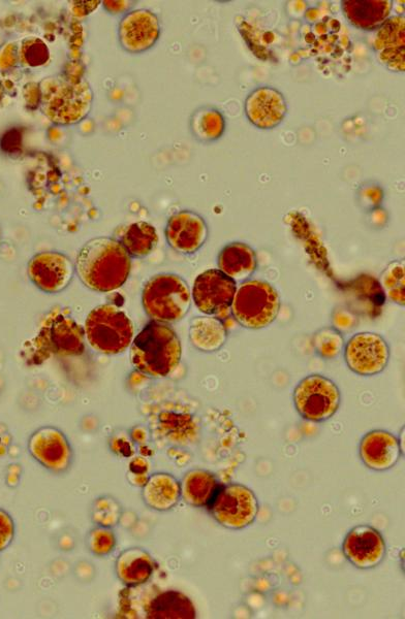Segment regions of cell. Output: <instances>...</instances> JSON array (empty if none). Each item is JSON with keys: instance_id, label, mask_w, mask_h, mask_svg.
I'll return each mask as SVG.
<instances>
[{"instance_id": "obj_1", "label": "cell", "mask_w": 405, "mask_h": 619, "mask_svg": "<svg viewBox=\"0 0 405 619\" xmlns=\"http://www.w3.org/2000/svg\"><path fill=\"white\" fill-rule=\"evenodd\" d=\"M130 254L122 244L103 237L87 242L77 256L76 270L82 283L93 291L110 292L129 279Z\"/></svg>"}, {"instance_id": "obj_2", "label": "cell", "mask_w": 405, "mask_h": 619, "mask_svg": "<svg viewBox=\"0 0 405 619\" xmlns=\"http://www.w3.org/2000/svg\"><path fill=\"white\" fill-rule=\"evenodd\" d=\"M40 106L48 120L56 125H74L83 121L93 105V91L80 77L59 74L39 85Z\"/></svg>"}, {"instance_id": "obj_3", "label": "cell", "mask_w": 405, "mask_h": 619, "mask_svg": "<svg viewBox=\"0 0 405 619\" xmlns=\"http://www.w3.org/2000/svg\"><path fill=\"white\" fill-rule=\"evenodd\" d=\"M181 342L167 323L149 322L136 337L131 349V361L140 373L163 378L170 375L181 361Z\"/></svg>"}, {"instance_id": "obj_4", "label": "cell", "mask_w": 405, "mask_h": 619, "mask_svg": "<svg viewBox=\"0 0 405 619\" xmlns=\"http://www.w3.org/2000/svg\"><path fill=\"white\" fill-rule=\"evenodd\" d=\"M147 315L154 321L175 323L189 313L192 293L188 283L175 274H161L151 278L142 293Z\"/></svg>"}, {"instance_id": "obj_5", "label": "cell", "mask_w": 405, "mask_h": 619, "mask_svg": "<svg viewBox=\"0 0 405 619\" xmlns=\"http://www.w3.org/2000/svg\"><path fill=\"white\" fill-rule=\"evenodd\" d=\"M280 306L278 292L270 283L247 280L237 287L231 311L242 328L262 330L276 320Z\"/></svg>"}, {"instance_id": "obj_6", "label": "cell", "mask_w": 405, "mask_h": 619, "mask_svg": "<svg viewBox=\"0 0 405 619\" xmlns=\"http://www.w3.org/2000/svg\"><path fill=\"white\" fill-rule=\"evenodd\" d=\"M85 336L90 346L104 354L127 350L134 339V325L129 316L112 305L92 310L85 323Z\"/></svg>"}, {"instance_id": "obj_7", "label": "cell", "mask_w": 405, "mask_h": 619, "mask_svg": "<svg viewBox=\"0 0 405 619\" xmlns=\"http://www.w3.org/2000/svg\"><path fill=\"white\" fill-rule=\"evenodd\" d=\"M222 527L242 530L251 526L259 513V502L248 487L231 483L222 485L207 508Z\"/></svg>"}, {"instance_id": "obj_8", "label": "cell", "mask_w": 405, "mask_h": 619, "mask_svg": "<svg viewBox=\"0 0 405 619\" xmlns=\"http://www.w3.org/2000/svg\"><path fill=\"white\" fill-rule=\"evenodd\" d=\"M341 396L337 385L329 378L313 374L302 379L294 390V405L306 420L322 422L335 415Z\"/></svg>"}, {"instance_id": "obj_9", "label": "cell", "mask_w": 405, "mask_h": 619, "mask_svg": "<svg viewBox=\"0 0 405 619\" xmlns=\"http://www.w3.org/2000/svg\"><path fill=\"white\" fill-rule=\"evenodd\" d=\"M348 368L359 376H376L388 366L390 347L379 334L364 332L353 336L344 349Z\"/></svg>"}, {"instance_id": "obj_10", "label": "cell", "mask_w": 405, "mask_h": 619, "mask_svg": "<svg viewBox=\"0 0 405 619\" xmlns=\"http://www.w3.org/2000/svg\"><path fill=\"white\" fill-rule=\"evenodd\" d=\"M237 283L220 270H208L195 281L192 299L200 312L220 316L231 309Z\"/></svg>"}, {"instance_id": "obj_11", "label": "cell", "mask_w": 405, "mask_h": 619, "mask_svg": "<svg viewBox=\"0 0 405 619\" xmlns=\"http://www.w3.org/2000/svg\"><path fill=\"white\" fill-rule=\"evenodd\" d=\"M161 37V23L157 15L139 9L124 15L118 25V40L121 48L131 54L150 50Z\"/></svg>"}, {"instance_id": "obj_12", "label": "cell", "mask_w": 405, "mask_h": 619, "mask_svg": "<svg viewBox=\"0 0 405 619\" xmlns=\"http://www.w3.org/2000/svg\"><path fill=\"white\" fill-rule=\"evenodd\" d=\"M71 259L59 252H41L30 259L27 274L31 282L47 293L65 290L74 276Z\"/></svg>"}, {"instance_id": "obj_13", "label": "cell", "mask_w": 405, "mask_h": 619, "mask_svg": "<svg viewBox=\"0 0 405 619\" xmlns=\"http://www.w3.org/2000/svg\"><path fill=\"white\" fill-rule=\"evenodd\" d=\"M285 95L270 86H261L248 94L244 103L247 120L255 127L270 130L282 124L288 114Z\"/></svg>"}, {"instance_id": "obj_14", "label": "cell", "mask_w": 405, "mask_h": 619, "mask_svg": "<svg viewBox=\"0 0 405 619\" xmlns=\"http://www.w3.org/2000/svg\"><path fill=\"white\" fill-rule=\"evenodd\" d=\"M208 234V225L204 218L189 210L173 214L166 227V238L170 247L185 255L199 251L206 243Z\"/></svg>"}, {"instance_id": "obj_15", "label": "cell", "mask_w": 405, "mask_h": 619, "mask_svg": "<svg viewBox=\"0 0 405 619\" xmlns=\"http://www.w3.org/2000/svg\"><path fill=\"white\" fill-rule=\"evenodd\" d=\"M342 551L359 569L379 566L386 555V543L381 533L369 526H358L346 537Z\"/></svg>"}, {"instance_id": "obj_16", "label": "cell", "mask_w": 405, "mask_h": 619, "mask_svg": "<svg viewBox=\"0 0 405 619\" xmlns=\"http://www.w3.org/2000/svg\"><path fill=\"white\" fill-rule=\"evenodd\" d=\"M373 50L380 63L388 71H405V18L390 17L378 30L373 40Z\"/></svg>"}, {"instance_id": "obj_17", "label": "cell", "mask_w": 405, "mask_h": 619, "mask_svg": "<svg viewBox=\"0 0 405 619\" xmlns=\"http://www.w3.org/2000/svg\"><path fill=\"white\" fill-rule=\"evenodd\" d=\"M28 448L44 467L54 472L66 471L72 461L70 444L60 431L46 427L31 436Z\"/></svg>"}, {"instance_id": "obj_18", "label": "cell", "mask_w": 405, "mask_h": 619, "mask_svg": "<svg viewBox=\"0 0 405 619\" xmlns=\"http://www.w3.org/2000/svg\"><path fill=\"white\" fill-rule=\"evenodd\" d=\"M401 448L398 438L385 431L366 434L360 444V458L373 471H387L399 461Z\"/></svg>"}, {"instance_id": "obj_19", "label": "cell", "mask_w": 405, "mask_h": 619, "mask_svg": "<svg viewBox=\"0 0 405 619\" xmlns=\"http://www.w3.org/2000/svg\"><path fill=\"white\" fill-rule=\"evenodd\" d=\"M45 347L59 355H80L84 351V331L67 316L55 317L44 331Z\"/></svg>"}, {"instance_id": "obj_20", "label": "cell", "mask_w": 405, "mask_h": 619, "mask_svg": "<svg viewBox=\"0 0 405 619\" xmlns=\"http://www.w3.org/2000/svg\"><path fill=\"white\" fill-rule=\"evenodd\" d=\"M342 14L357 29L378 30L391 16V0H345L341 3Z\"/></svg>"}, {"instance_id": "obj_21", "label": "cell", "mask_w": 405, "mask_h": 619, "mask_svg": "<svg viewBox=\"0 0 405 619\" xmlns=\"http://www.w3.org/2000/svg\"><path fill=\"white\" fill-rule=\"evenodd\" d=\"M217 266L218 270L236 283H242L249 280L257 271V253L245 243H230L218 254Z\"/></svg>"}, {"instance_id": "obj_22", "label": "cell", "mask_w": 405, "mask_h": 619, "mask_svg": "<svg viewBox=\"0 0 405 619\" xmlns=\"http://www.w3.org/2000/svg\"><path fill=\"white\" fill-rule=\"evenodd\" d=\"M222 484L210 472L193 470L180 483L181 497L191 506L208 508Z\"/></svg>"}, {"instance_id": "obj_23", "label": "cell", "mask_w": 405, "mask_h": 619, "mask_svg": "<svg viewBox=\"0 0 405 619\" xmlns=\"http://www.w3.org/2000/svg\"><path fill=\"white\" fill-rule=\"evenodd\" d=\"M180 498V483L170 474H154L144 486L143 499L151 509L170 510L178 504Z\"/></svg>"}, {"instance_id": "obj_24", "label": "cell", "mask_w": 405, "mask_h": 619, "mask_svg": "<svg viewBox=\"0 0 405 619\" xmlns=\"http://www.w3.org/2000/svg\"><path fill=\"white\" fill-rule=\"evenodd\" d=\"M190 339L200 351L212 353L221 350L228 340V329L220 318L196 317L191 322Z\"/></svg>"}, {"instance_id": "obj_25", "label": "cell", "mask_w": 405, "mask_h": 619, "mask_svg": "<svg viewBox=\"0 0 405 619\" xmlns=\"http://www.w3.org/2000/svg\"><path fill=\"white\" fill-rule=\"evenodd\" d=\"M196 615L193 602L175 591L155 596L145 608V617L151 619H193Z\"/></svg>"}, {"instance_id": "obj_26", "label": "cell", "mask_w": 405, "mask_h": 619, "mask_svg": "<svg viewBox=\"0 0 405 619\" xmlns=\"http://www.w3.org/2000/svg\"><path fill=\"white\" fill-rule=\"evenodd\" d=\"M154 570V562L143 549L132 548L121 553L116 563L119 579L127 585L137 586L149 580Z\"/></svg>"}, {"instance_id": "obj_27", "label": "cell", "mask_w": 405, "mask_h": 619, "mask_svg": "<svg viewBox=\"0 0 405 619\" xmlns=\"http://www.w3.org/2000/svg\"><path fill=\"white\" fill-rule=\"evenodd\" d=\"M351 296L356 300V307L370 316H378L386 302L379 280L362 275L349 284Z\"/></svg>"}, {"instance_id": "obj_28", "label": "cell", "mask_w": 405, "mask_h": 619, "mask_svg": "<svg viewBox=\"0 0 405 619\" xmlns=\"http://www.w3.org/2000/svg\"><path fill=\"white\" fill-rule=\"evenodd\" d=\"M120 243L130 256L144 257L150 254L159 243L157 230L147 222H136L127 227Z\"/></svg>"}, {"instance_id": "obj_29", "label": "cell", "mask_w": 405, "mask_h": 619, "mask_svg": "<svg viewBox=\"0 0 405 619\" xmlns=\"http://www.w3.org/2000/svg\"><path fill=\"white\" fill-rule=\"evenodd\" d=\"M192 130L195 137L202 142L220 140L226 132V119L221 111L203 108L192 118Z\"/></svg>"}, {"instance_id": "obj_30", "label": "cell", "mask_w": 405, "mask_h": 619, "mask_svg": "<svg viewBox=\"0 0 405 619\" xmlns=\"http://www.w3.org/2000/svg\"><path fill=\"white\" fill-rule=\"evenodd\" d=\"M379 283L386 299L396 305H405V264L404 260H393L380 276Z\"/></svg>"}, {"instance_id": "obj_31", "label": "cell", "mask_w": 405, "mask_h": 619, "mask_svg": "<svg viewBox=\"0 0 405 619\" xmlns=\"http://www.w3.org/2000/svg\"><path fill=\"white\" fill-rule=\"evenodd\" d=\"M345 338L333 327L319 330L313 338L316 352L325 360H334L345 349Z\"/></svg>"}, {"instance_id": "obj_32", "label": "cell", "mask_w": 405, "mask_h": 619, "mask_svg": "<svg viewBox=\"0 0 405 619\" xmlns=\"http://www.w3.org/2000/svg\"><path fill=\"white\" fill-rule=\"evenodd\" d=\"M21 61L31 68H38L47 63L50 53L47 45L39 38H27L20 49Z\"/></svg>"}, {"instance_id": "obj_33", "label": "cell", "mask_w": 405, "mask_h": 619, "mask_svg": "<svg viewBox=\"0 0 405 619\" xmlns=\"http://www.w3.org/2000/svg\"><path fill=\"white\" fill-rule=\"evenodd\" d=\"M90 543L92 544L91 550L103 556L112 550L115 539L112 532L101 529L92 532Z\"/></svg>"}, {"instance_id": "obj_34", "label": "cell", "mask_w": 405, "mask_h": 619, "mask_svg": "<svg viewBox=\"0 0 405 619\" xmlns=\"http://www.w3.org/2000/svg\"><path fill=\"white\" fill-rule=\"evenodd\" d=\"M15 537V524L11 515L0 509V551L7 549Z\"/></svg>"}, {"instance_id": "obj_35", "label": "cell", "mask_w": 405, "mask_h": 619, "mask_svg": "<svg viewBox=\"0 0 405 619\" xmlns=\"http://www.w3.org/2000/svg\"><path fill=\"white\" fill-rule=\"evenodd\" d=\"M333 325L337 331L348 332L354 329L357 323L356 313L346 308H339L333 313Z\"/></svg>"}]
</instances>
